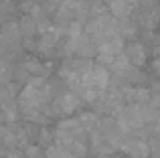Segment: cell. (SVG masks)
<instances>
[{"label": "cell", "mask_w": 160, "mask_h": 158, "mask_svg": "<svg viewBox=\"0 0 160 158\" xmlns=\"http://www.w3.org/2000/svg\"><path fill=\"white\" fill-rule=\"evenodd\" d=\"M24 158H47V156H45V152L39 146H28L24 150Z\"/></svg>", "instance_id": "obj_14"}, {"label": "cell", "mask_w": 160, "mask_h": 158, "mask_svg": "<svg viewBox=\"0 0 160 158\" xmlns=\"http://www.w3.org/2000/svg\"><path fill=\"white\" fill-rule=\"evenodd\" d=\"M102 2H103V4H108V6H109V4H112V2H116V0H102Z\"/></svg>", "instance_id": "obj_16"}, {"label": "cell", "mask_w": 160, "mask_h": 158, "mask_svg": "<svg viewBox=\"0 0 160 158\" xmlns=\"http://www.w3.org/2000/svg\"><path fill=\"white\" fill-rule=\"evenodd\" d=\"M22 69H24V71H27V73H28V75H31L32 79H35V77L45 79V77L49 75V73H51L47 65H45L43 61L35 59V57H32V59H27V61H24V63H22Z\"/></svg>", "instance_id": "obj_9"}, {"label": "cell", "mask_w": 160, "mask_h": 158, "mask_svg": "<svg viewBox=\"0 0 160 158\" xmlns=\"http://www.w3.org/2000/svg\"><path fill=\"white\" fill-rule=\"evenodd\" d=\"M95 51H98V47L91 43V39L85 32L73 37V39H67V43L63 45V55L67 59H89L95 55Z\"/></svg>", "instance_id": "obj_3"}, {"label": "cell", "mask_w": 160, "mask_h": 158, "mask_svg": "<svg viewBox=\"0 0 160 158\" xmlns=\"http://www.w3.org/2000/svg\"><path fill=\"white\" fill-rule=\"evenodd\" d=\"M113 158H128V156H124V154H120V156H113Z\"/></svg>", "instance_id": "obj_17"}, {"label": "cell", "mask_w": 160, "mask_h": 158, "mask_svg": "<svg viewBox=\"0 0 160 158\" xmlns=\"http://www.w3.org/2000/svg\"><path fill=\"white\" fill-rule=\"evenodd\" d=\"M132 2H138V0H132Z\"/></svg>", "instance_id": "obj_19"}, {"label": "cell", "mask_w": 160, "mask_h": 158, "mask_svg": "<svg viewBox=\"0 0 160 158\" xmlns=\"http://www.w3.org/2000/svg\"><path fill=\"white\" fill-rule=\"evenodd\" d=\"M79 106H81V99H79L71 89L69 91H59V93L51 99V103H49V114L59 116V118H61V116L69 118V116H73L75 111L79 110Z\"/></svg>", "instance_id": "obj_4"}, {"label": "cell", "mask_w": 160, "mask_h": 158, "mask_svg": "<svg viewBox=\"0 0 160 158\" xmlns=\"http://www.w3.org/2000/svg\"><path fill=\"white\" fill-rule=\"evenodd\" d=\"M18 28H20V37L22 39H35L39 35V27H37V22L31 16H22V20L18 22Z\"/></svg>", "instance_id": "obj_11"}, {"label": "cell", "mask_w": 160, "mask_h": 158, "mask_svg": "<svg viewBox=\"0 0 160 158\" xmlns=\"http://www.w3.org/2000/svg\"><path fill=\"white\" fill-rule=\"evenodd\" d=\"M120 150H124V156L128 158H150V144L146 138H138V136H128L122 140Z\"/></svg>", "instance_id": "obj_6"}, {"label": "cell", "mask_w": 160, "mask_h": 158, "mask_svg": "<svg viewBox=\"0 0 160 158\" xmlns=\"http://www.w3.org/2000/svg\"><path fill=\"white\" fill-rule=\"evenodd\" d=\"M55 136V144L63 146L65 150H69L75 158H83L89 150L87 144V132L81 128L77 118H65L57 124L53 132Z\"/></svg>", "instance_id": "obj_2"}, {"label": "cell", "mask_w": 160, "mask_h": 158, "mask_svg": "<svg viewBox=\"0 0 160 158\" xmlns=\"http://www.w3.org/2000/svg\"><path fill=\"white\" fill-rule=\"evenodd\" d=\"M134 8H136V2H132V0H116V2L109 4V14L116 20H126L130 18Z\"/></svg>", "instance_id": "obj_8"}, {"label": "cell", "mask_w": 160, "mask_h": 158, "mask_svg": "<svg viewBox=\"0 0 160 158\" xmlns=\"http://www.w3.org/2000/svg\"><path fill=\"white\" fill-rule=\"evenodd\" d=\"M53 99V91L47 79L35 77L20 89L18 97H16V106H18L20 114L32 124H47L49 120V103Z\"/></svg>", "instance_id": "obj_1"}, {"label": "cell", "mask_w": 160, "mask_h": 158, "mask_svg": "<svg viewBox=\"0 0 160 158\" xmlns=\"http://www.w3.org/2000/svg\"><path fill=\"white\" fill-rule=\"evenodd\" d=\"M77 120H79L81 128L87 132V134H93V132L99 128V122H102V120L98 118V114H93V111H83V114L77 116Z\"/></svg>", "instance_id": "obj_10"}, {"label": "cell", "mask_w": 160, "mask_h": 158, "mask_svg": "<svg viewBox=\"0 0 160 158\" xmlns=\"http://www.w3.org/2000/svg\"><path fill=\"white\" fill-rule=\"evenodd\" d=\"M122 55H124L136 69H140L142 65L146 63V59H148V49H146L140 41H130L124 47V53H122Z\"/></svg>", "instance_id": "obj_7"}, {"label": "cell", "mask_w": 160, "mask_h": 158, "mask_svg": "<svg viewBox=\"0 0 160 158\" xmlns=\"http://www.w3.org/2000/svg\"><path fill=\"white\" fill-rule=\"evenodd\" d=\"M45 156H47V158H75L69 150H65V148L59 146V144H49Z\"/></svg>", "instance_id": "obj_13"}, {"label": "cell", "mask_w": 160, "mask_h": 158, "mask_svg": "<svg viewBox=\"0 0 160 158\" xmlns=\"http://www.w3.org/2000/svg\"><path fill=\"white\" fill-rule=\"evenodd\" d=\"M154 71H156L158 75H160V55L156 57V61H154Z\"/></svg>", "instance_id": "obj_15"}, {"label": "cell", "mask_w": 160, "mask_h": 158, "mask_svg": "<svg viewBox=\"0 0 160 158\" xmlns=\"http://www.w3.org/2000/svg\"><path fill=\"white\" fill-rule=\"evenodd\" d=\"M83 158H85V156H83Z\"/></svg>", "instance_id": "obj_20"}, {"label": "cell", "mask_w": 160, "mask_h": 158, "mask_svg": "<svg viewBox=\"0 0 160 158\" xmlns=\"http://www.w3.org/2000/svg\"><path fill=\"white\" fill-rule=\"evenodd\" d=\"M20 43H22V37H20L18 22H4L2 31H0V45H2L4 53L16 55V51L20 49Z\"/></svg>", "instance_id": "obj_5"}, {"label": "cell", "mask_w": 160, "mask_h": 158, "mask_svg": "<svg viewBox=\"0 0 160 158\" xmlns=\"http://www.w3.org/2000/svg\"><path fill=\"white\" fill-rule=\"evenodd\" d=\"M0 120H2V114H0Z\"/></svg>", "instance_id": "obj_18"}, {"label": "cell", "mask_w": 160, "mask_h": 158, "mask_svg": "<svg viewBox=\"0 0 160 158\" xmlns=\"http://www.w3.org/2000/svg\"><path fill=\"white\" fill-rule=\"evenodd\" d=\"M138 22L132 18H126V20H120V37L122 39H134V37L138 35Z\"/></svg>", "instance_id": "obj_12"}]
</instances>
